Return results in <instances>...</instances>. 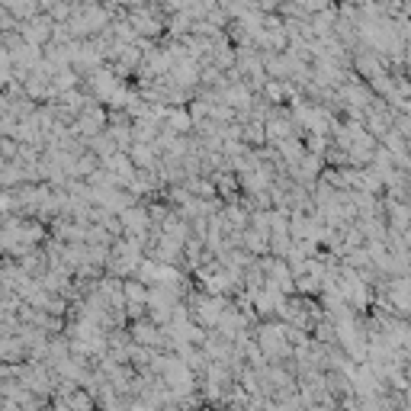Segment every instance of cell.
<instances>
[{
    "label": "cell",
    "mask_w": 411,
    "mask_h": 411,
    "mask_svg": "<svg viewBox=\"0 0 411 411\" xmlns=\"http://www.w3.org/2000/svg\"><path fill=\"white\" fill-rule=\"evenodd\" d=\"M51 30H55V23H45V20H30V23H20V36L23 42H30V45H36L39 49L45 39H51Z\"/></svg>",
    "instance_id": "obj_1"
}]
</instances>
